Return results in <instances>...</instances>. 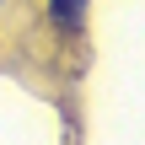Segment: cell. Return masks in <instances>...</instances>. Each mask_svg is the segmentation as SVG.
<instances>
[{
  "instance_id": "cell-1",
  "label": "cell",
  "mask_w": 145,
  "mask_h": 145,
  "mask_svg": "<svg viewBox=\"0 0 145 145\" xmlns=\"http://www.w3.org/2000/svg\"><path fill=\"white\" fill-rule=\"evenodd\" d=\"M81 11H86V0H54V5H48V16H54L59 27H70V32L81 27Z\"/></svg>"
}]
</instances>
